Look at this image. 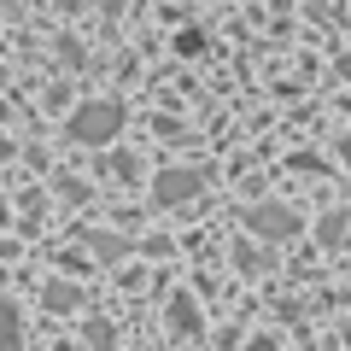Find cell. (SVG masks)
<instances>
[{"mask_svg": "<svg viewBox=\"0 0 351 351\" xmlns=\"http://www.w3.org/2000/svg\"><path fill=\"white\" fill-rule=\"evenodd\" d=\"M117 129H123V100H82L64 123V135L82 141V147H106Z\"/></svg>", "mask_w": 351, "mask_h": 351, "instance_id": "obj_1", "label": "cell"}, {"mask_svg": "<svg viewBox=\"0 0 351 351\" xmlns=\"http://www.w3.org/2000/svg\"><path fill=\"white\" fill-rule=\"evenodd\" d=\"M246 228L258 240H293V234H299V211H293V205L263 199V205H252V211H246Z\"/></svg>", "mask_w": 351, "mask_h": 351, "instance_id": "obj_2", "label": "cell"}, {"mask_svg": "<svg viewBox=\"0 0 351 351\" xmlns=\"http://www.w3.org/2000/svg\"><path fill=\"white\" fill-rule=\"evenodd\" d=\"M199 188H205V176L188 170V164H176V170H158V176H152V199H158V205L199 199Z\"/></svg>", "mask_w": 351, "mask_h": 351, "instance_id": "obj_3", "label": "cell"}, {"mask_svg": "<svg viewBox=\"0 0 351 351\" xmlns=\"http://www.w3.org/2000/svg\"><path fill=\"white\" fill-rule=\"evenodd\" d=\"M170 328H176V334H199V304H193L188 293H176V299H170Z\"/></svg>", "mask_w": 351, "mask_h": 351, "instance_id": "obj_4", "label": "cell"}, {"mask_svg": "<svg viewBox=\"0 0 351 351\" xmlns=\"http://www.w3.org/2000/svg\"><path fill=\"white\" fill-rule=\"evenodd\" d=\"M76 304H82V293H76L71 281H53L47 287V311H76Z\"/></svg>", "mask_w": 351, "mask_h": 351, "instance_id": "obj_5", "label": "cell"}, {"mask_svg": "<svg viewBox=\"0 0 351 351\" xmlns=\"http://www.w3.org/2000/svg\"><path fill=\"white\" fill-rule=\"evenodd\" d=\"M18 346V311H12V299H0V351H12Z\"/></svg>", "mask_w": 351, "mask_h": 351, "instance_id": "obj_6", "label": "cell"}, {"mask_svg": "<svg viewBox=\"0 0 351 351\" xmlns=\"http://www.w3.org/2000/svg\"><path fill=\"white\" fill-rule=\"evenodd\" d=\"M339 240H346V211L322 217V246H339Z\"/></svg>", "mask_w": 351, "mask_h": 351, "instance_id": "obj_7", "label": "cell"}, {"mask_svg": "<svg viewBox=\"0 0 351 351\" xmlns=\"http://www.w3.org/2000/svg\"><path fill=\"white\" fill-rule=\"evenodd\" d=\"M94 252H100V258L112 263V258H123V252H129V240H117V234L106 240V234H94Z\"/></svg>", "mask_w": 351, "mask_h": 351, "instance_id": "obj_8", "label": "cell"}, {"mask_svg": "<svg viewBox=\"0 0 351 351\" xmlns=\"http://www.w3.org/2000/svg\"><path fill=\"white\" fill-rule=\"evenodd\" d=\"M88 346H100V351H112V328H106V322H94V328H88Z\"/></svg>", "mask_w": 351, "mask_h": 351, "instance_id": "obj_9", "label": "cell"}, {"mask_svg": "<svg viewBox=\"0 0 351 351\" xmlns=\"http://www.w3.org/2000/svg\"><path fill=\"white\" fill-rule=\"evenodd\" d=\"M176 47H182V53H199L205 36H199V29H182V36H176Z\"/></svg>", "mask_w": 351, "mask_h": 351, "instance_id": "obj_10", "label": "cell"}, {"mask_svg": "<svg viewBox=\"0 0 351 351\" xmlns=\"http://www.w3.org/2000/svg\"><path fill=\"white\" fill-rule=\"evenodd\" d=\"M234 263H240V269H246V276H258V269H263V258H258V252H246V246L234 252Z\"/></svg>", "mask_w": 351, "mask_h": 351, "instance_id": "obj_11", "label": "cell"}, {"mask_svg": "<svg viewBox=\"0 0 351 351\" xmlns=\"http://www.w3.org/2000/svg\"><path fill=\"white\" fill-rule=\"evenodd\" d=\"M339 158H346V170H351V135H346V141H339Z\"/></svg>", "mask_w": 351, "mask_h": 351, "instance_id": "obj_12", "label": "cell"}, {"mask_svg": "<svg viewBox=\"0 0 351 351\" xmlns=\"http://www.w3.org/2000/svg\"><path fill=\"white\" fill-rule=\"evenodd\" d=\"M6 158H12V141H6V135H0V164H6Z\"/></svg>", "mask_w": 351, "mask_h": 351, "instance_id": "obj_13", "label": "cell"}]
</instances>
